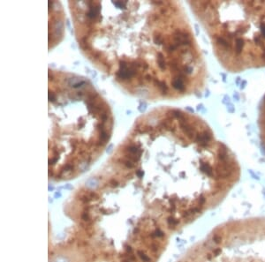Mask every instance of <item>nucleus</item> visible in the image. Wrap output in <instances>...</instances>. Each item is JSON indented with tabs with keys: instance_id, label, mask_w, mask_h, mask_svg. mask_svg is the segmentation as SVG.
<instances>
[{
	"instance_id": "nucleus-1",
	"label": "nucleus",
	"mask_w": 265,
	"mask_h": 262,
	"mask_svg": "<svg viewBox=\"0 0 265 262\" xmlns=\"http://www.w3.org/2000/svg\"><path fill=\"white\" fill-rule=\"evenodd\" d=\"M216 59L239 73L265 68V1H194Z\"/></svg>"
},
{
	"instance_id": "nucleus-2",
	"label": "nucleus",
	"mask_w": 265,
	"mask_h": 262,
	"mask_svg": "<svg viewBox=\"0 0 265 262\" xmlns=\"http://www.w3.org/2000/svg\"><path fill=\"white\" fill-rule=\"evenodd\" d=\"M178 262H265V217L218 225Z\"/></svg>"
},
{
	"instance_id": "nucleus-3",
	"label": "nucleus",
	"mask_w": 265,
	"mask_h": 262,
	"mask_svg": "<svg viewBox=\"0 0 265 262\" xmlns=\"http://www.w3.org/2000/svg\"><path fill=\"white\" fill-rule=\"evenodd\" d=\"M257 126L260 143L262 148L265 153V95H263L258 110V118H257Z\"/></svg>"
},
{
	"instance_id": "nucleus-4",
	"label": "nucleus",
	"mask_w": 265,
	"mask_h": 262,
	"mask_svg": "<svg viewBox=\"0 0 265 262\" xmlns=\"http://www.w3.org/2000/svg\"><path fill=\"white\" fill-rule=\"evenodd\" d=\"M108 138H109V137H108V134L106 133V131H104V130H103V131H101V134H100V139H101V141L104 143V142L107 141Z\"/></svg>"
},
{
	"instance_id": "nucleus-5",
	"label": "nucleus",
	"mask_w": 265,
	"mask_h": 262,
	"mask_svg": "<svg viewBox=\"0 0 265 262\" xmlns=\"http://www.w3.org/2000/svg\"><path fill=\"white\" fill-rule=\"evenodd\" d=\"M113 4H114L115 5H117L118 7H119V8H125V7H126V2L118 1V2H113Z\"/></svg>"
},
{
	"instance_id": "nucleus-6",
	"label": "nucleus",
	"mask_w": 265,
	"mask_h": 262,
	"mask_svg": "<svg viewBox=\"0 0 265 262\" xmlns=\"http://www.w3.org/2000/svg\"><path fill=\"white\" fill-rule=\"evenodd\" d=\"M49 100H50L51 101H55V95H54L53 93H51V91L49 92Z\"/></svg>"
},
{
	"instance_id": "nucleus-7",
	"label": "nucleus",
	"mask_w": 265,
	"mask_h": 262,
	"mask_svg": "<svg viewBox=\"0 0 265 262\" xmlns=\"http://www.w3.org/2000/svg\"><path fill=\"white\" fill-rule=\"evenodd\" d=\"M78 95H79V96H82V95H83V93H82V92H79V93H78Z\"/></svg>"
}]
</instances>
